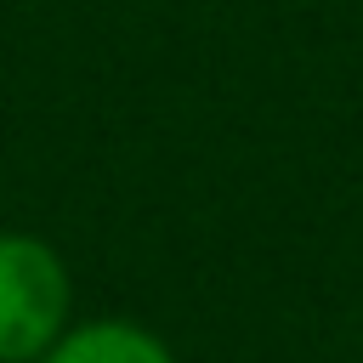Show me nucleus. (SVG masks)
<instances>
[{
  "instance_id": "1",
  "label": "nucleus",
  "mask_w": 363,
  "mask_h": 363,
  "mask_svg": "<svg viewBox=\"0 0 363 363\" xmlns=\"http://www.w3.org/2000/svg\"><path fill=\"white\" fill-rule=\"evenodd\" d=\"M74 284L45 238L0 233V363H40L68 329Z\"/></svg>"
},
{
  "instance_id": "2",
  "label": "nucleus",
  "mask_w": 363,
  "mask_h": 363,
  "mask_svg": "<svg viewBox=\"0 0 363 363\" xmlns=\"http://www.w3.org/2000/svg\"><path fill=\"white\" fill-rule=\"evenodd\" d=\"M40 363H176V357L153 329L130 318H91V323H68Z\"/></svg>"
}]
</instances>
